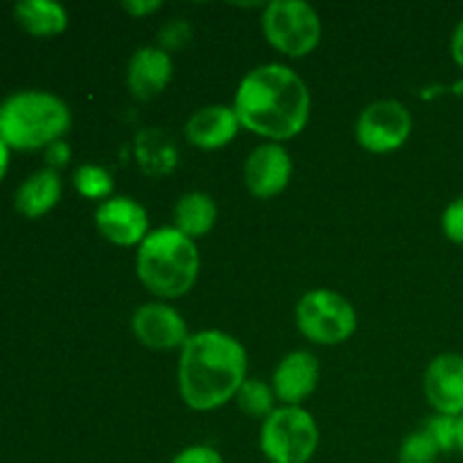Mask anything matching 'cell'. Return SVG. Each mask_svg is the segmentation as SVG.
Returning <instances> with one entry per match:
<instances>
[{
    "label": "cell",
    "instance_id": "5bb4252c",
    "mask_svg": "<svg viewBox=\"0 0 463 463\" xmlns=\"http://www.w3.org/2000/svg\"><path fill=\"white\" fill-rule=\"evenodd\" d=\"M172 71L175 66H172V57L167 54V50L145 45L131 54L129 68H127V86L134 98L152 99L170 84Z\"/></svg>",
    "mask_w": 463,
    "mask_h": 463
},
{
    "label": "cell",
    "instance_id": "7402d4cb",
    "mask_svg": "<svg viewBox=\"0 0 463 463\" xmlns=\"http://www.w3.org/2000/svg\"><path fill=\"white\" fill-rule=\"evenodd\" d=\"M423 430L434 439L441 452L457 450V419L455 416L437 414L423 423Z\"/></svg>",
    "mask_w": 463,
    "mask_h": 463
},
{
    "label": "cell",
    "instance_id": "ba28073f",
    "mask_svg": "<svg viewBox=\"0 0 463 463\" xmlns=\"http://www.w3.org/2000/svg\"><path fill=\"white\" fill-rule=\"evenodd\" d=\"M411 125H414L411 113L407 111L405 104L396 99H378L371 102L357 118V143L373 154L396 152L410 138Z\"/></svg>",
    "mask_w": 463,
    "mask_h": 463
},
{
    "label": "cell",
    "instance_id": "8fae6325",
    "mask_svg": "<svg viewBox=\"0 0 463 463\" xmlns=\"http://www.w3.org/2000/svg\"><path fill=\"white\" fill-rule=\"evenodd\" d=\"M95 226L113 244L134 247L149 235L147 211L131 197H111L95 211Z\"/></svg>",
    "mask_w": 463,
    "mask_h": 463
},
{
    "label": "cell",
    "instance_id": "52a82bcc",
    "mask_svg": "<svg viewBox=\"0 0 463 463\" xmlns=\"http://www.w3.org/2000/svg\"><path fill=\"white\" fill-rule=\"evenodd\" d=\"M297 326L315 344H342L355 333L357 312L348 298L333 289H312L297 306Z\"/></svg>",
    "mask_w": 463,
    "mask_h": 463
},
{
    "label": "cell",
    "instance_id": "9a60e30c",
    "mask_svg": "<svg viewBox=\"0 0 463 463\" xmlns=\"http://www.w3.org/2000/svg\"><path fill=\"white\" fill-rule=\"evenodd\" d=\"M238 113L226 104H208L185 122V138L199 149H222L238 136Z\"/></svg>",
    "mask_w": 463,
    "mask_h": 463
},
{
    "label": "cell",
    "instance_id": "6da1fadb",
    "mask_svg": "<svg viewBox=\"0 0 463 463\" xmlns=\"http://www.w3.org/2000/svg\"><path fill=\"white\" fill-rule=\"evenodd\" d=\"M233 109L244 129L280 143L306 129L310 90L292 68L265 63L242 77Z\"/></svg>",
    "mask_w": 463,
    "mask_h": 463
},
{
    "label": "cell",
    "instance_id": "ffe728a7",
    "mask_svg": "<svg viewBox=\"0 0 463 463\" xmlns=\"http://www.w3.org/2000/svg\"><path fill=\"white\" fill-rule=\"evenodd\" d=\"M75 188L86 199H104L113 193V176L107 167L80 165L72 175Z\"/></svg>",
    "mask_w": 463,
    "mask_h": 463
},
{
    "label": "cell",
    "instance_id": "3957f363",
    "mask_svg": "<svg viewBox=\"0 0 463 463\" xmlns=\"http://www.w3.org/2000/svg\"><path fill=\"white\" fill-rule=\"evenodd\" d=\"M199 251L194 240L175 226L152 231L140 242L136 271L145 288L163 298L184 297L199 276Z\"/></svg>",
    "mask_w": 463,
    "mask_h": 463
},
{
    "label": "cell",
    "instance_id": "8992f818",
    "mask_svg": "<svg viewBox=\"0 0 463 463\" xmlns=\"http://www.w3.org/2000/svg\"><path fill=\"white\" fill-rule=\"evenodd\" d=\"M267 41L289 57H306L321 41V18L303 0H274L262 12Z\"/></svg>",
    "mask_w": 463,
    "mask_h": 463
},
{
    "label": "cell",
    "instance_id": "e0dca14e",
    "mask_svg": "<svg viewBox=\"0 0 463 463\" xmlns=\"http://www.w3.org/2000/svg\"><path fill=\"white\" fill-rule=\"evenodd\" d=\"M215 222V202H213L211 194L199 193V190L184 194L175 208V229H179L181 233L188 235L190 240L203 238V235L211 233Z\"/></svg>",
    "mask_w": 463,
    "mask_h": 463
},
{
    "label": "cell",
    "instance_id": "d6986e66",
    "mask_svg": "<svg viewBox=\"0 0 463 463\" xmlns=\"http://www.w3.org/2000/svg\"><path fill=\"white\" fill-rule=\"evenodd\" d=\"M235 401H238V407L247 416H253V419H267L274 411V401L276 393L274 387H269L267 383L258 378H247L240 387V392L235 393Z\"/></svg>",
    "mask_w": 463,
    "mask_h": 463
},
{
    "label": "cell",
    "instance_id": "2e32d148",
    "mask_svg": "<svg viewBox=\"0 0 463 463\" xmlns=\"http://www.w3.org/2000/svg\"><path fill=\"white\" fill-rule=\"evenodd\" d=\"M61 197V179L57 170H39L18 188L16 208L27 217H41Z\"/></svg>",
    "mask_w": 463,
    "mask_h": 463
},
{
    "label": "cell",
    "instance_id": "4fadbf2b",
    "mask_svg": "<svg viewBox=\"0 0 463 463\" xmlns=\"http://www.w3.org/2000/svg\"><path fill=\"white\" fill-rule=\"evenodd\" d=\"M321 366L310 351H294L279 362L274 371V393L288 407H298L319 384Z\"/></svg>",
    "mask_w": 463,
    "mask_h": 463
},
{
    "label": "cell",
    "instance_id": "f1b7e54d",
    "mask_svg": "<svg viewBox=\"0 0 463 463\" xmlns=\"http://www.w3.org/2000/svg\"><path fill=\"white\" fill-rule=\"evenodd\" d=\"M457 450H459L463 457V414L457 419Z\"/></svg>",
    "mask_w": 463,
    "mask_h": 463
},
{
    "label": "cell",
    "instance_id": "cb8c5ba5",
    "mask_svg": "<svg viewBox=\"0 0 463 463\" xmlns=\"http://www.w3.org/2000/svg\"><path fill=\"white\" fill-rule=\"evenodd\" d=\"M170 463H224V459L211 446H190L184 448Z\"/></svg>",
    "mask_w": 463,
    "mask_h": 463
},
{
    "label": "cell",
    "instance_id": "603a6c76",
    "mask_svg": "<svg viewBox=\"0 0 463 463\" xmlns=\"http://www.w3.org/2000/svg\"><path fill=\"white\" fill-rule=\"evenodd\" d=\"M441 226L450 242L463 244V194L443 211Z\"/></svg>",
    "mask_w": 463,
    "mask_h": 463
},
{
    "label": "cell",
    "instance_id": "7c38bea8",
    "mask_svg": "<svg viewBox=\"0 0 463 463\" xmlns=\"http://www.w3.org/2000/svg\"><path fill=\"white\" fill-rule=\"evenodd\" d=\"M423 387L437 414L459 419L463 414V355L443 353L434 357L425 371Z\"/></svg>",
    "mask_w": 463,
    "mask_h": 463
},
{
    "label": "cell",
    "instance_id": "d4e9b609",
    "mask_svg": "<svg viewBox=\"0 0 463 463\" xmlns=\"http://www.w3.org/2000/svg\"><path fill=\"white\" fill-rule=\"evenodd\" d=\"M161 7V0H127V3H122V9L129 12L131 16H147V14L156 12Z\"/></svg>",
    "mask_w": 463,
    "mask_h": 463
},
{
    "label": "cell",
    "instance_id": "484cf974",
    "mask_svg": "<svg viewBox=\"0 0 463 463\" xmlns=\"http://www.w3.org/2000/svg\"><path fill=\"white\" fill-rule=\"evenodd\" d=\"M450 50H452V59H455V61L463 68V18L459 23H457L455 34H452Z\"/></svg>",
    "mask_w": 463,
    "mask_h": 463
},
{
    "label": "cell",
    "instance_id": "44dd1931",
    "mask_svg": "<svg viewBox=\"0 0 463 463\" xmlns=\"http://www.w3.org/2000/svg\"><path fill=\"white\" fill-rule=\"evenodd\" d=\"M439 455H441V450L434 443V439L420 428L416 432L407 434L405 441L401 443L398 463H437Z\"/></svg>",
    "mask_w": 463,
    "mask_h": 463
},
{
    "label": "cell",
    "instance_id": "ac0fdd59",
    "mask_svg": "<svg viewBox=\"0 0 463 463\" xmlns=\"http://www.w3.org/2000/svg\"><path fill=\"white\" fill-rule=\"evenodd\" d=\"M18 23L34 36H54L66 30V9L52 0H23L14 7Z\"/></svg>",
    "mask_w": 463,
    "mask_h": 463
},
{
    "label": "cell",
    "instance_id": "30bf717a",
    "mask_svg": "<svg viewBox=\"0 0 463 463\" xmlns=\"http://www.w3.org/2000/svg\"><path fill=\"white\" fill-rule=\"evenodd\" d=\"M292 179V156L280 143L258 145L244 163V184L258 199L283 193Z\"/></svg>",
    "mask_w": 463,
    "mask_h": 463
},
{
    "label": "cell",
    "instance_id": "277c9868",
    "mask_svg": "<svg viewBox=\"0 0 463 463\" xmlns=\"http://www.w3.org/2000/svg\"><path fill=\"white\" fill-rule=\"evenodd\" d=\"M71 127V111L57 95L23 90L0 104V140L16 149L57 143Z\"/></svg>",
    "mask_w": 463,
    "mask_h": 463
},
{
    "label": "cell",
    "instance_id": "9c48e42d",
    "mask_svg": "<svg viewBox=\"0 0 463 463\" xmlns=\"http://www.w3.org/2000/svg\"><path fill=\"white\" fill-rule=\"evenodd\" d=\"M131 328L138 342L152 351L184 348L190 339L184 317L167 303H145L131 317Z\"/></svg>",
    "mask_w": 463,
    "mask_h": 463
},
{
    "label": "cell",
    "instance_id": "7a4b0ae2",
    "mask_svg": "<svg viewBox=\"0 0 463 463\" xmlns=\"http://www.w3.org/2000/svg\"><path fill=\"white\" fill-rule=\"evenodd\" d=\"M247 351L222 330L190 335L181 348L179 392L185 405L211 411L226 405L247 380Z\"/></svg>",
    "mask_w": 463,
    "mask_h": 463
},
{
    "label": "cell",
    "instance_id": "83f0119b",
    "mask_svg": "<svg viewBox=\"0 0 463 463\" xmlns=\"http://www.w3.org/2000/svg\"><path fill=\"white\" fill-rule=\"evenodd\" d=\"M7 158H9L7 145H5L3 140H0V179H3L5 170H7Z\"/></svg>",
    "mask_w": 463,
    "mask_h": 463
},
{
    "label": "cell",
    "instance_id": "5b68a950",
    "mask_svg": "<svg viewBox=\"0 0 463 463\" xmlns=\"http://www.w3.org/2000/svg\"><path fill=\"white\" fill-rule=\"evenodd\" d=\"M319 446V428L303 407H280L260 430V450L269 463H307Z\"/></svg>",
    "mask_w": 463,
    "mask_h": 463
},
{
    "label": "cell",
    "instance_id": "4316f807",
    "mask_svg": "<svg viewBox=\"0 0 463 463\" xmlns=\"http://www.w3.org/2000/svg\"><path fill=\"white\" fill-rule=\"evenodd\" d=\"M68 156H71V152H68V147L63 143L50 145V149H48L50 165H63V163L68 161Z\"/></svg>",
    "mask_w": 463,
    "mask_h": 463
}]
</instances>
